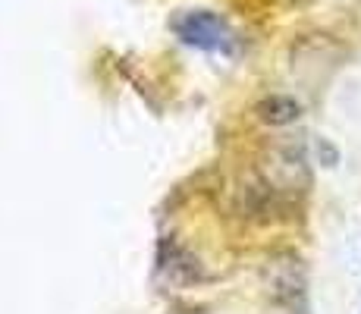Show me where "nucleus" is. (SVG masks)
I'll list each match as a JSON object with an SVG mask.
<instances>
[{"label":"nucleus","mask_w":361,"mask_h":314,"mask_svg":"<svg viewBox=\"0 0 361 314\" xmlns=\"http://www.w3.org/2000/svg\"><path fill=\"white\" fill-rule=\"evenodd\" d=\"M267 292L276 305H298L305 298V267L295 255H280L267 261Z\"/></svg>","instance_id":"nucleus-2"},{"label":"nucleus","mask_w":361,"mask_h":314,"mask_svg":"<svg viewBox=\"0 0 361 314\" xmlns=\"http://www.w3.org/2000/svg\"><path fill=\"white\" fill-rule=\"evenodd\" d=\"M255 116L264 126H289L302 116V104L289 95H267L264 101L255 104Z\"/></svg>","instance_id":"nucleus-4"},{"label":"nucleus","mask_w":361,"mask_h":314,"mask_svg":"<svg viewBox=\"0 0 361 314\" xmlns=\"http://www.w3.org/2000/svg\"><path fill=\"white\" fill-rule=\"evenodd\" d=\"M157 270L170 277V283H179V286H189V283L201 280L198 261L183 246H176V242H161V251H157Z\"/></svg>","instance_id":"nucleus-3"},{"label":"nucleus","mask_w":361,"mask_h":314,"mask_svg":"<svg viewBox=\"0 0 361 314\" xmlns=\"http://www.w3.org/2000/svg\"><path fill=\"white\" fill-rule=\"evenodd\" d=\"M170 29L183 44L198 47V51H207V54H224V57H230V54H235V47H239V38H235V32L230 29V23L211 10L179 13L170 23Z\"/></svg>","instance_id":"nucleus-1"}]
</instances>
